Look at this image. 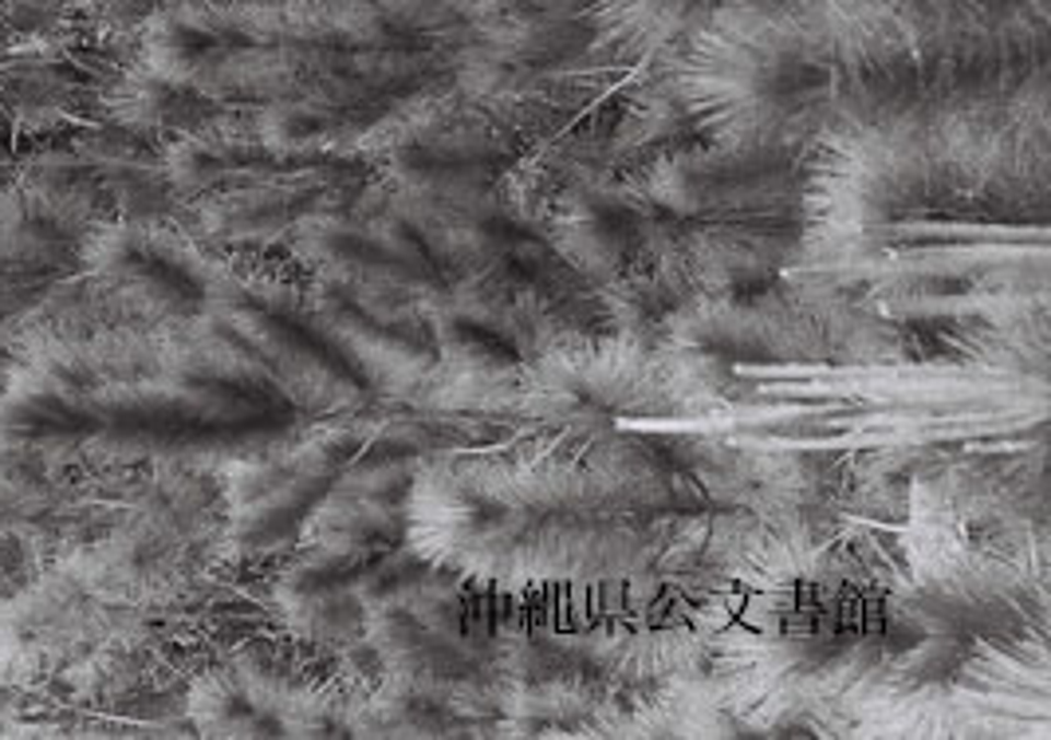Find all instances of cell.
I'll use <instances>...</instances> for the list:
<instances>
[{
	"label": "cell",
	"mask_w": 1051,
	"mask_h": 740,
	"mask_svg": "<svg viewBox=\"0 0 1051 740\" xmlns=\"http://www.w3.org/2000/svg\"><path fill=\"white\" fill-rule=\"evenodd\" d=\"M83 260L118 296L142 307L154 324H189L206 312L217 268L182 237L154 225H98L83 240Z\"/></svg>",
	"instance_id": "cell-6"
},
{
	"label": "cell",
	"mask_w": 1051,
	"mask_h": 740,
	"mask_svg": "<svg viewBox=\"0 0 1051 740\" xmlns=\"http://www.w3.org/2000/svg\"><path fill=\"white\" fill-rule=\"evenodd\" d=\"M189 717L209 737H312L324 725L312 693L256 661L209 670L189 693Z\"/></svg>",
	"instance_id": "cell-7"
},
{
	"label": "cell",
	"mask_w": 1051,
	"mask_h": 740,
	"mask_svg": "<svg viewBox=\"0 0 1051 740\" xmlns=\"http://www.w3.org/2000/svg\"><path fill=\"white\" fill-rule=\"evenodd\" d=\"M4 481H12V477H4V473H0V496L9 493V484H4Z\"/></svg>",
	"instance_id": "cell-9"
},
{
	"label": "cell",
	"mask_w": 1051,
	"mask_h": 740,
	"mask_svg": "<svg viewBox=\"0 0 1051 740\" xmlns=\"http://www.w3.org/2000/svg\"><path fill=\"white\" fill-rule=\"evenodd\" d=\"M383 24L354 0H209L182 4L150 36V68L217 103L312 99L378 68L354 44H378Z\"/></svg>",
	"instance_id": "cell-4"
},
{
	"label": "cell",
	"mask_w": 1051,
	"mask_h": 740,
	"mask_svg": "<svg viewBox=\"0 0 1051 740\" xmlns=\"http://www.w3.org/2000/svg\"><path fill=\"white\" fill-rule=\"evenodd\" d=\"M681 91L737 154L811 134L1004 107L1043 83V0H717L686 36Z\"/></svg>",
	"instance_id": "cell-1"
},
{
	"label": "cell",
	"mask_w": 1051,
	"mask_h": 740,
	"mask_svg": "<svg viewBox=\"0 0 1051 740\" xmlns=\"http://www.w3.org/2000/svg\"><path fill=\"white\" fill-rule=\"evenodd\" d=\"M206 528V501L189 484H162L110 532L79 543L28 591L0 607V654L20 666L56 654L115 607H138L177 579Z\"/></svg>",
	"instance_id": "cell-5"
},
{
	"label": "cell",
	"mask_w": 1051,
	"mask_h": 740,
	"mask_svg": "<svg viewBox=\"0 0 1051 740\" xmlns=\"http://www.w3.org/2000/svg\"><path fill=\"white\" fill-rule=\"evenodd\" d=\"M95 218L59 189H4L0 193V287L32 284L83 252Z\"/></svg>",
	"instance_id": "cell-8"
},
{
	"label": "cell",
	"mask_w": 1051,
	"mask_h": 740,
	"mask_svg": "<svg viewBox=\"0 0 1051 740\" xmlns=\"http://www.w3.org/2000/svg\"><path fill=\"white\" fill-rule=\"evenodd\" d=\"M284 398L241 355L201 336H44L0 383V465L63 457L213 454L253 442Z\"/></svg>",
	"instance_id": "cell-2"
},
{
	"label": "cell",
	"mask_w": 1051,
	"mask_h": 740,
	"mask_svg": "<svg viewBox=\"0 0 1051 740\" xmlns=\"http://www.w3.org/2000/svg\"><path fill=\"white\" fill-rule=\"evenodd\" d=\"M669 501L639 465L568 457L433 469L413 489V543L437 567L504 587L630 583L658 555L642 516Z\"/></svg>",
	"instance_id": "cell-3"
}]
</instances>
